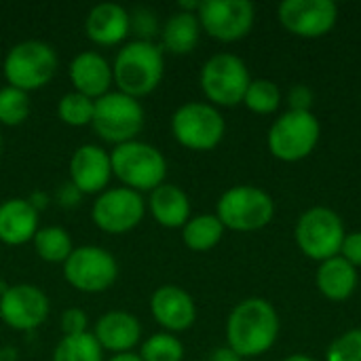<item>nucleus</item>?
Returning <instances> with one entry per match:
<instances>
[{
    "label": "nucleus",
    "mask_w": 361,
    "mask_h": 361,
    "mask_svg": "<svg viewBox=\"0 0 361 361\" xmlns=\"http://www.w3.org/2000/svg\"><path fill=\"white\" fill-rule=\"evenodd\" d=\"M279 336V315L264 298H245L228 315L226 341L241 360L267 353Z\"/></svg>",
    "instance_id": "nucleus-1"
},
{
    "label": "nucleus",
    "mask_w": 361,
    "mask_h": 361,
    "mask_svg": "<svg viewBox=\"0 0 361 361\" xmlns=\"http://www.w3.org/2000/svg\"><path fill=\"white\" fill-rule=\"evenodd\" d=\"M165 57L154 40H131L123 44L112 61V78L121 93L129 97L150 95L163 80Z\"/></svg>",
    "instance_id": "nucleus-2"
},
{
    "label": "nucleus",
    "mask_w": 361,
    "mask_h": 361,
    "mask_svg": "<svg viewBox=\"0 0 361 361\" xmlns=\"http://www.w3.org/2000/svg\"><path fill=\"white\" fill-rule=\"evenodd\" d=\"M112 176L121 186L135 192H152L167 178V161L159 148L152 144L133 140L121 146H114L110 152Z\"/></svg>",
    "instance_id": "nucleus-3"
},
{
    "label": "nucleus",
    "mask_w": 361,
    "mask_h": 361,
    "mask_svg": "<svg viewBox=\"0 0 361 361\" xmlns=\"http://www.w3.org/2000/svg\"><path fill=\"white\" fill-rule=\"evenodd\" d=\"M57 53L49 42L21 40L6 51L2 61V74L8 87L30 93L49 85L57 72Z\"/></svg>",
    "instance_id": "nucleus-4"
},
{
    "label": "nucleus",
    "mask_w": 361,
    "mask_h": 361,
    "mask_svg": "<svg viewBox=\"0 0 361 361\" xmlns=\"http://www.w3.org/2000/svg\"><path fill=\"white\" fill-rule=\"evenodd\" d=\"M144 108L140 99L129 97L121 91H110L95 99L91 127L104 142L114 146L137 140L144 129Z\"/></svg>",
    "instance_id": "nucleus-5"
},
{
    "label": "nucleus",
    "mask_w": 361,
    "mask_h": 361,
    "mask_svg": "<svg viewBox=\"0 0 361 361\" xmlns=\"http://www.w3.org/2000/svg\"><path fill=\"white\" fill-rule=\"evenodd\" d=\"M216 216L224 228L237 233H252L264 228L275 216V203L269 192L256 186H233L228 188L216 207Z\"/></svg>",
    "instance_id": "nucleus-6"
},
{
    "label": "nucleus",
    "mask_w": 361,
    "mask_h": 361,
    "mask_svg": "<svg viewBox=\"0 0 361 361\" xmlns=\"http://www.w3.org/2000/svg\"><path fill=\"white\" fill-rule=\"evenodd\" d=\"M224 131V116L212 104L188 102L180 106L171 116V133L176 142L188 150H214L222 142Z\"/></svg>",
    "instance_id": "nucleus-7"
},
{
    "label": "nucleus",
    "mask_w": 361,
    "mask_h": 361,
    "mask_svg": "<svg viewBox=\"0 0 361 361\" xmlns=\"http://www.w3.org/2000/svg\"><path fill=\"white\" fill-rule=\"evenodd\" d=\"M345 224L330 207H311L296 222V243L307 258L330 260L341 254L345 241Z\"/></svg>",
    "instance_id": "nucleus-8"
},
{
    "label": "nucleus",
    "mask_w": 361,
    "mask_h": 361,
    "mask_svg": "<svg viewBox=\"0 0 361 361\" xmlns=\"http://www.w3.org/2000/svg\"><path fill=\"white\" fill-rule=\"evenodd\" d=\"M250 70L245 61L233 53L212 55L201 68V89L212 106H237L243 104L250 87Z\"/></svg>",
    "instance_id": "nucleus-9"
},
{
    "label": "nucleus",
    "mask_w": 361,
    "mask_h": 361,
    "mask_svg": "<svg viewBox=\"0 0 361 361\" xmlns=\"http://www.w3.org/2000/svg\"><path fill=\"white\" fill-rule=\"evenodd\" d=\"M322 135L319 121L313 112H283L269 129V150L286 163L307 159Z\"/></svg>",
    "instance_id": "nucleus-10"
},
{
    "label": "nucleus",
    "mask_w": 361,
    "mask_h": 361,
    "mask_svg": "<svg viewBox=\"0 0 361 361\" xmlns=\"http://www.w3.org/2000/svg\"><path fill=\"white\" fill-rule=\"evenodd\" d=\"M66 281L85 294H99L114 286L118 277L116 258L99 245L74 247L63 262Z\"/></svg>",
    "instance_id": "nucleus-11"
},
{
    "label": "nucleus",
    "mask_w": 361,
    "mask_h": 361,
    "mask_svg": "<svg viewBox=\"0 0 361 361\" xmlns=\"http://www.w3.org/2000/svg\"><path fill=\"white\" fill-rule=\"evenodd\" d=\"M146 214V203L140 192L114 186L99 192L91 207L93 224L108 235H123L140 226Z\"/></svg>",
    "instance_id": "nucleus-12"
},
{
    "label": "nucleus",
    "mask_w": 361,
    "mask_h": 361,
    "mask_svg": "<svg viewBox=\"0 0 361 361\" xmlns=\"http://www.w3.org/2000/svg\"><path fill=\"white\" fill-rule=\"evenodd\" d=\"M201 30L220 42H235L250 34L256 8L250 0H205L197 11Z\"/></svg>",
    "instance_id": "nucleus-13"
},
{
    "label": "nucleus",
    "mask_w": 361,
    "mask_h": 361,
    "mask_svg": "<svg viewBox=\"0 0 361 361\" xmlns=\"http://www.w3.org/2000/svg\"><path fill=\"white\" fill-rule=\"evenodd\" d=\"M49 317L47 294L32 283L8 286L0 294V319L17 332H32Z\"/></svg>",
    "instance_id": "nucleus-14"
},
{
    "label": "nucleus",
    "mask_w": 361,
    "mask_h": 361,
    "mask_svg": "<svg viewBox=\"0 0 361 361\" xmlns=\"http://www.w3.org/2000/svg\"><path fill=\"white\" fill-rule=\"evenodd\" d=\"M277 15L288 32L300 38H319L336 25L338 6L332 0H283Z\"/></svg>",
    "instance_id": "nucleus-15"
},
{
    "label": "nucleus",
    "mask_w": 361,
    "mask_h": 361,
    "mask_svg": "<svg viewBox=\"0 0 361 361\" xmlns=\"http://www.w3.org/2000/svg\"><path fill=\"white\" fill-rule=\"evenodd\" d=\"M70 184L82 195H99L108 188L112 178L110 154L97 144H82L70 157Z\"/></svg>",
    "instance_id": "nucleus-16"
},
{
    "label": "nucleus",
    "mask_w": 361,
    "mask_h": 361,
    "mask_svg": "<svg viewBox=\"0 0 361 361\" xmlns=\"http://www.w3.org/2000/svg\"><path fill=\"white\" fill-rule=\"evenodd\" d=\"M150 313L154 322L169 334L192 328L197 319V307L192 296L178 286H161L150 296Z\"/></svg>",
    "instance_id": "nucleus-17"
},
{
    "label": "nucleus",
    "mask_w": 361,
    "mask_h": 361,
    "mask_svg": "<svg viewBox=\"0 0 361 361\" xmlns=\"http://www.w3.org/2000/svg\"><path fill=\"white\" fill-rule=\"evenodd\" d=\"M99 343L102 351L112 355L133 353V349L142 343V326L140 319L127 311H108L104 313L91 332Z\"/></svg>",
    "instance_id": "nucleus-18"
},
{
    "label": "nucleus",
    "mask_w": 361,
    "mask_h": 361,
    "mask_svg": "<svg viewBox=\"0 0 361 361\" xmlns=\"http://www.w3.org/2000/svg\"><path fill=\"white\" fill-rule=\"evenodd\" d=\"M68 74L74 91L87 95L89 99L104 97L106 93H110V85H114L112 63H108V59L95 51H82L74 55Z\"/></svg>",
    "instance_id": "nucleus-19"
},
{
    "label": "nucleus",
    "mask_w": 361,
    "mask_h": 361,
    "mask_svg": "<svg viewBox=\"0 0 361 361\" xmlns=\"http://www.w3.org/2000/svg\"><path fill=\"white\" fill-rule=\"evenodd\" d=\"M85 34L99 47H114L129 34V11L116 2L95 4L85 17Z\"/></svg>",
    "instance_id": "nucleus-20"
},
{
    "label": "nucleus",
    "mask_w": 361,
    "mask_h": 361,
    "mask_svg": "<svg viewBox=\"0 0 361 361\" xmlns=\"http://www.w3.org/2000/svg\"><path fill=\"white\" fill-rule=\"evenodd\" d=\"M38 233V212L27 199H6L0 203V243L8 247L25 245Z\"/></svg>",
    "instance_id": "nucleus-21"
},
{
    "label": "nucleus",
    "mask_w": 361,
    "mask_h": 361,
    "mask_svg": "<svg viewBox=\"0 0 361 361\" xmlns=\"http://www.w3.org/2000/svg\"><path fill=\"white\" fill-rule=\"evenodd\" d=\"M148 209L165 228H182L190 220V199L176 184H161L150 192Z\"/></svg>",
    "instance_id": "nucleus-22"
},
{
    "label": "nucleus",
    "mask_w": 361,
    "mask_h": 361,
    "mask_svg": "<svg viewBox=\"0 0 361 361\" xmlns=\"http://www.w3.org/2000/svg\"><path fill=\"white\" fill-rule=\"evenodd\" d=\"M317 288L328 300H347L357 288V269L343 256L324 260L317 269Z\"/></svg>",
    "instance_id": "nucleus-23"
},
{
    "label": "nucleus",
    "mask_w": 361,
    "mask_h": 361,
    "mask_svg": "<svg viewBox=\"0 0 361 361\" xmlns=\"http://www.w3.org/2000/svg\"><path fill=\"white\" fill-rule=\"evenodd\" d=\"M201 38V23L197 13H173L161 27V49L173 55H188Z\"/></svg>",
    "instance_id": "nucleus-24"
},
{
    "label": "nucleus",
    "mask_w": 361,
    "mask_h": 361,
    "mask_svg": "<svg viewBox=\"0 0 361 361\" xmlns=\"http://www.w3.org/2000/svg\"><path fill=\"white\" fill-rule=\"evenodd\" d=\"M224 226L216 214H201L182 226V241L192 252H207L220 243Z\"/></svg>",
    "instance_id": "nucleus-25"
},
{
    "label": "nucleus",
    "mask_w": 361,
    "mask_h": 361,
    "mask_svg": "<svg viewBox=\"0 0 361 361\" xmlns=\"http://www.w3.org/2000/svg\"><path fill=\"white\" fill-rule=\"evenodd\" d=\"M34 250L40 260L51 262V264H63L68 256L72 254V237L66 228L61 226H44L38 228V233L32 239Z\"/></svg>",
    "instance_id": "nucleus-26"
},
{
    "label": "nucleus",
    "mask_w": 361,
    "mask_h": 361,
    "mask_svg": "<svg viewBox=\"0 0 361 361\" xmlns=\"http://www.w3.org/2000/svg\"><path fill=\"white\" fill-rule=\"evenodd\" d=\"M53 361H104V351L91 332L78 336H63L55 351Z\"/></svg>",
    "instance_id": "nucleus-27"
},
{
    "label": "nucleus",
    "mask_w": 361,
    "mask_h": 361,
    "mask_svg": "<svg viewBox=\"0 0 361 361\" xmlns=\"http://www.w3.org/2000/svg\"><path fill=\"white\" fill-rule=\"evenodd\" d=\"M95 99H89L82 93L70 91L57 102V116L68 127H87L93 121Z\"/></svg>",
    "instance_id": "nucleus-28"
},
{
    "label": "nucleus",
    "mask_w": 361,
    "mask_h": 361,
    "mask_svg": "<svg viewBox=\"0 0 361 361\" xmlns=\"http://www.w3.org/2000/svg\"><path fill=\"white\" fill-rule=\"evenodd\" d=\"M30 112H32L30 93L8 87V85L0 89V125L4 127L23 125Z\"/></svg>",
    "instance_id": "nucleus-29"
},
{
    "label": "nucleus",
    "mask_w": 361,
    "mask_h": 361,
    "mask_svg": "<svg viewBox=\"0 0 361 361\" xmlns=\"http://www.w3.org/2000/svg\"><path fill=\"white\" fill-rule=\"evenodd\" d=\"M142 361H182L184 360V345L176 334L159 332L148 336L140 347Z\"/></svg>",
    "instance_id": "nucleus-30"
},
{
    "label": "nucleus",
    "mask_w": 361,
    "mask_h": 361,
    "mask_svg": "<svg viewBox=\"0 0 361 361\" xmlns=\"http://www.w3.org/2000/svg\"><path fill=\"white\" fill-rule=\"evenodd\" d=\"M243 104L256 114H273L281 104V91L273 80L256 78L250 82Z\"/></svg>",
    "instance_id": "nucleus-31"
},
{
    "label": "nucleus",
    "mask_w": 361,
    "mask_h": 361,
    "mask_svg": "<svg viewBox=\"0 0 361 361\" xmlns=\"http://www.w3.org/2000/svg\"><path fill=\"white\" fill-rule=\"evenodd\" d=\"M328 361H361V328L338 336L326 353Z\"/></svg>",
    "instance_id": "nucleus-32"
},
{
    "label": "nucleus",
    "mask_w": 361,
    "mask_h": 361,
    "mask_svg": "<svg viewBox=\"0 0 361 361\" xmlns=\"http://www.w3.org/2000/svg\"><path fill=\"white\" fill-rule=\"evenodd\" d=\"M129 27L135 34V40H148V42H152V38L157 34H161L159 17L148 6H137V8H133L129 13Z\"/></svg>",
    "instance_id": "nucleus-33"
},
{
    "label": "nucleus",
    "mask_w": 361,
    "mask_h": 361,
    "mask_svg": "<svg viewBox=\"0 0 361 361\" xmlns=\"http://www.w3.org/2000/svg\"><path fill=\"white\" fill-rule=\"evenodd\" d=\"M89 326V317L82 309H66L59 317V328L63 336H78L85 334Z\"/></svg>",
    "instance_id": "nucleus-34"
},
{
    "label": "nucleus",
    "mask_w": 361,
    "mask_h": 361,
    "mask_svg": "<svg viewBox=\"0 0 361 361\" xmlns=\"http://www.w3.org/2000/svg\"><path fill=\"white\" fill-rule=\"evenodd\" d=\"M290 110H296V112H311V106H313V91L307 87V85H296L290 89Z\"/></svg>",
    "instance_id": "nucleus-35"
},
{
    "label": "nucleus",
    "mask_w": 361,
    "mask_h": 361,
    "mask_svg": "<svg viewBox=\"0 0 361 361\" xmlns=\"http://www.w3.org/2000/svg\"><path fill=\"white\" fill-rule=\"evenodd\" d=\"M341 254H343V258H345L349 264H353L355 269L361 267V233H349V235H345Z\"/></svg>",
    "instance_id": "nucleus-36"
},
{
    "label": "nucleus",
    "mask_w": 361,
    "mask_h": 361,
    "mask_svg": "<svg viewBox=\"0 0 361 361\" xmlns=\"http://www.w3.org/2000/svg\"><path fill=\"white\" fill-rule=\"evenodd\" d=\"M82 192L74 186V184H61V188L57 190V201L63 205V207H76L78 201H80Z\"/></svg>",
    "instance_id": "nucleus-37"
},
{
    "label": "nucleus",
    "mask_w": 361,
    "mask_h": 361,
    "mask_svg": "<svg viewBox=\"0 0 361 361\" xmlns=\"http://www.w3.org/2000/svg\"><path fill=\"white\" fill-rule=\"evenodd\" d=\"M209 361H243L233 349H228V347H220V349H216L212 355H209Z\"/></svg>",
    "instance_id": "nucleus-38"
},
{
    "label": "nucleus",
    "mask_w": 361,
    "mask_h": 361,
    "mask_svg": "<svg viewBox=\"0 0 361 361\" xmlns=\"http://www.w3.org/2000/svg\"><path fill=\"white\" fill-rule=\"evenodd\" d=\"M108 361H142L137 353H123V355H112Z\"/></svg>",
    "instance_id": "nucleus-39"
},
{
    "label": "nucleus",
    "mask_w": 361,
    "mask_h": 361,
    "mask_svg": "<svg viewBox=\"0 0 361 361\" xmlns=\"http://www.w3.org/2000/svg\"><path fill=\"white\" fill-rule=\"evenodd\" d=\"M283 361H315V360H313V357H309V355H305V353H296V355L286 357Z\"/></svg>",
    "instance_id": "nucleus-40"
},
{
    "label": "nucleus",
    "mask_w": 361,
    "mask_h": 361,
    "mask_svg": "<svg viewBox=\"0 0 361 361\" xmlns=\"http://www.w3.org/2000/svg\"><path fill=\"white\" fill-rule=\"evenodd\" d=\"M0 152H2V133H0Z\"/></svg>",
    "instance_id": "nucleus-41"
}]
</instances>
